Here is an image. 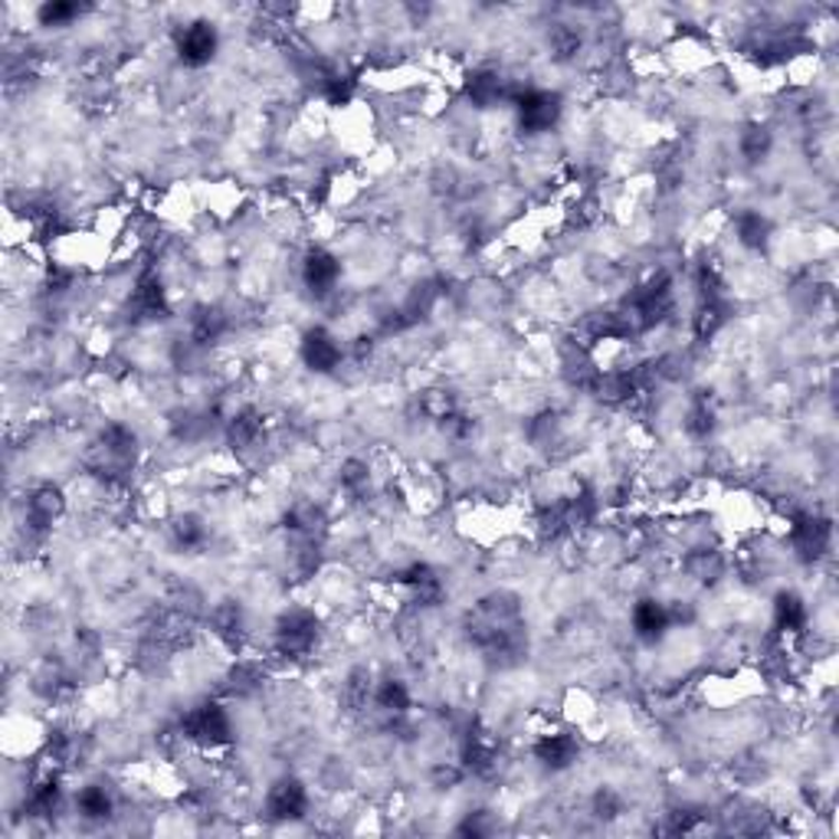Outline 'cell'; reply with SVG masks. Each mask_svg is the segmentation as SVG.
Listing matches in <instances>:
<instances>
[{
    "instance_id": "1",
    "label": "cell",
    "mask_w": 839,
    "mask_h": 839,
    "mask_svg": "<svg viewBox=\"0 0 839 839\" xmlns=\"http://www.w3.org/2000/svg\"><path fill=\"white\" fill-rule=\"evenodd\" d=\"M178 734L184 744H194L201 751H216L226 747L233 741V722L226 715V709L220 702H198L191 709H184Z\"/></svg>"
},
{
    "instance_id": "2",
    "label": "cell",
    "mask_w": 839,
    "mask_h": 839,
    "mask_svg": "<svg viewBox=\"0 0 839 839\" xmlns=\"http://www.w3.org/2000/svg\"><path fill=\"white\" fill-rule=\"evenodd\" d=\"M318 646V617L309 607H289L273 627V649L283 659H306Z\"/></svg>"
},
{
    "instance_id": "3",
    "label": "cell",
    "mask_w": 839,
    "mask_h": 839,
    "mask_svg": "<svg viewBox=\"0 0 839 839\" xmlns=\"http://www.w3.org/2000/svg\"><path fill=\"white\" fill-rule=\"evenodd\" d=\"M564 115V103L551 89H524L516 93V118L524 135H544L551 131Z\"/></svg>"
},
{
    "instance_id": "4",
    "label": "cell",
    "mask_w": 839,
    "mask_h": 839,
    "mask_svg": "<svg viewBox=\"0 0 839 839\" xmlns=\"http://www.w3.org/2000/svg\"><path fill=\"white\" fill-rule=\"evenodd\" d=\"M174 53L188 70H204L220 53V30L210 20H191L174 33Z\"/></svg>"
},
{
    "instance_id": "5",
    "label": "cell",
    "mask_w": 839,
    "mask_h": 839,
    "mask_svg": "<svg viewBox=\"0 0 839 839\" xmlns=\"http://www.w3.org/2000/svg\"><path fill=\"white\" fill-rule=\"evenodd\" d=\"M299 358H302V364H306L309 371H315V374H331V371H338L341 361H344L341 338L331 334L328 328L315 325V328H309V331L302 334V341H299Z\"/></svg>"
},
{
    "instance_id": "6",
    "label": "cell",
    "mask_w": 839,
    "mask_h": 839,
    "mask_svg": "<svg viewBox=\"0 0 839 839\" xmlns=\"http://www.w3.org/2000/svg\"><path fill=\"white\" fill-rule=\"evenodd\" d=\"M299 276H302V286H306L312 296H328V293H334L338 283H341V259H338L331 249H325V246H312V249H306V256H302Z\"/></svg>"
},
{
    "instance_id": "7",
    "label": "cell",
    "mask_w": 839,
    "mask_h": 839,
    "mask_svg": "<svg viewBox=\"0 0 839 839\" xmlns=\"http://www.w3.org/2000/svg\"><path fill=\"white\" fill-rule=\"evenodd\" d=\"M309 810V790L296 777H283L266 794V814L273 820H302Z\"/></svg>"
},
{
    "instance_id": "8",
    "label": "cell",
    "mask_w": 839,
    "mask_h": 839,
    "mask_svg": "<svg viewBox=\"0 0 839 839\" xmlns=\"http://www.w3.org/2000/svg\"><path fill=\"white\" fill-rule=\"evenodd\" d=\"M531 754L548 771H567L581 757V744L571 732H541L531 744Z\"/></svg>"
},
{
    "instance_id": "9",
    "label": "cell",
    "mask_w": 839,
    "mask_h": 839,
    "mask_svg": "<svg viewBox=\"0 0 839 839\" xmlns=\"http://www.w3.org/2000/svg\"><path fill=\"white\" fill-rule=\"evenodd\" d=\"M629 624H633L636 639H642V642H659V639L672 629L669 604H662V601H656V597H642V601L633 604Z\"/></svg>"
},
{
    "instance_id": "10",
    "label": "cell",
    "mask_w": 839,
    "mask_h": 839,
    "mask_svg": "<svg viewBox=\"0 0 839 839\" xmlns=\"http://www.w3.org/2000/svg\"><path fill=\"white\" fill-rule=\"evenodd\" d=\"M807 604L794 594V591H784L777 594V604H774V629L780 636H797L807 627Z\"/></svg>"
},
{
    "instance_id": "11",
    "label": "cell",
    "mask_w": 839,
    "mask_h": 839,
    "mask_svg": "<svg viewBox=\"0 0 839 839\" xmlns=\"http://www.w3.org/2000/svg\"><path fill=\"white\" fill-rule=\"evenodd\" d=\"M76 814L86 820H105L115 814V797L105 784H86L76 790Z\"/></svg>"
},
{
    "instance_id": "12",
    "label": "cell",
    "mask_w": 839,
    "mask_h": 839,
    "mask_svg": "<svg viewBox=\"0 0 839 839\" xmlns=\"http://www.w3.org/2000/svg\"><path fill=\"white\" fill-rule=\"evenodd\" d=\"M734 236H737L741 246L761 249L767 243V236H771V223H767V216L761 210H741L734 216Z\"/></svg>"
},
{
    "instance_id": "13",
    "label": "cell",
    "mask_w": 839,
    "mask_h": 839,
    "mask_svg": "<svg viewBox=\"0 0 839 839\" xmlns=\"http://www.w3.org/2000/svg\"><path fill=\"white\" fill-rule=\"evenodd\" d=\"M79 13L83 10L76 3H43L36 10V20H40V26H70Z\"/></svg>"
},
{
    "instance_id": "14",
    "label": "cell",
    "mask_w": 839,
    "mask_h": 839,
    "mask_svg": "<svg viewBox=\"0 0 839 839\" xmlns=\"http://www.w3.org/2000/svg\"><path fill=\"white\" fill-rule=\"evenodd\" d=\"M741 151H744V158H751V161L764 158V155L771 151V131H767L764 125H751V128L741 135Z\"/></svg>"
}]
</instances>
